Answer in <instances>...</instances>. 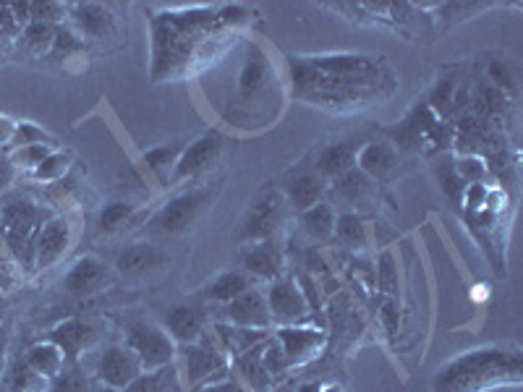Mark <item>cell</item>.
I'll list each match as a JSON object with an SVG mask.
<instances>
[{
    "label": "cell",
    "mask_w": 523,
    "mask_h": 392,
    "mask_svg": "<svg viewBox=\"0 0 523 392\" xmlns=\"http://www.w3.org/2000/svg\"><path fill=\"white\" fill-rule=\"evenodd\" d=\"M29 144H53V136L45 129H40L37 123L32 121H16V131L8 142L6 152H14L19 147H29Z\"/></svg>",
    "instance_id": "37"
},
{
    "label": "cell",
    "mask_w": 523,
    "mask_h": 392,
    "mask_svg": "<svg viewBox=\"0 0 523 392\" xmlns=\"http://www.w3.org/2000/svg\"><path fill=\"white\" fill-rule=\"evenodd\" d=\"M262 366H265L267 374H270L272 379L280 377V374L291 369V366H288L286 353H283V348H280L275 338H272V343H267L265 348H262Z\"/></svg>",
    "instance_id": "40"
},
{
    "label": "cell",
    "mask_w": 523,
    "mask_h": 392,
    "mask_svg": "<svg viewBox=\"0 0 523 392\" xmlns=\"http://www.w3.org/2000/svg\"><path fill=\"white\" fill-rule=\"evenodd\" d=\"M293 95L327 113H359L382 105L398 76L382 55L330 53L291 58Z\"/></svg>",
    "instance_id": "2"
},
{
    "label": "cell",
    "mask_w": 523,
    "mask_h": 392,
    "mask_svg": "<svg viewBox=\"0 0 523 392\" xmlns=\"http://www.w3.org/2000/svg\"><path fill=\"white\" fill-rule=\"evenodd\" d=\"M3 311H6V301L0 298V319H3Z\"/></svg>",
    "instance_id": "54"
},
{
    "label": "cell",
    "mask_w": 523,
    "mask_h": 392,
    "mask_svg": "<svg viewBox=\"0 0 523 392\" xmlns=\"http://www.w3.org/2000/svg\"><path fill=\"white\" fill-rule=\"evenodd\" d=\"M359 142H333L325 144V147L314 155V173L322 178V181H335L338 176H343L346 170L356 168V155H359Z\"/></svg>",
    "instance_id": "21"
},
{
    "label": "cell",
    "mask_w": 523,
    "mask_h": 392,
    "mask_svg": "<svg viewBox=\"0 0 523 392\" xmlns=\"http://www.w3.org/2000/svg\"><path fill=\"white\" fill-rule=\"evenodd\" d=\"M254 11L246 6L165 8L152 16V82H178L199 74L231 50L238 34L252 27Z\"/></svg>",
    "instance_id": "1"
},
{
    "label": "cell",
    "mask_w": 523,
    "mask_h": 392,
    "mask_svg": "<svg viewBox=\"0 0 523 392\" xmlns=\"http://www.w3.org/2000/svg\"><path fill=\"white\" fill-rule=\"evenodd\" d=\"M207 319H210V311L202 301L176 304L165 314V332L173 338V343H199L207 335Z\"/></svg>",
    "instance_id": "14"
},
{
    "label": "cell",
    "mask_w": 523,
    "mask_h": 392,
    "mask_svg": "<svg viewBox=\"0 0 523 392\" xmlns=\"http://www.w3.org/2000/svg\"><path fill=\"white\" fill-rule=\"evenodd\" d=\"M252 288V280L249 275L241 270H228L220 272L218 278H212L210 283L204 285L202 293H199V301L202 304H231L233 298H238L241 293H246Z\"/></svg>",
    "instance_id": "25"
},
{
    "label": "cell",
    "mask_w": 523,
    "mask_h": 392,
    "mask_svg": "<svg viewBox=\"0 0 523 392\" xmlns=\"http://www.w3.org/2000/svg\"><path fill=\"white\" fill-rule=\"evenodd\" d=\"M286 199L278 191H262L257 196V202L252 204L249 215L244 217V223L238 228V241L241 244H259V241H270L278 233L283 217H286Z\"/></svg>",
    "instance_id": "7"
},
{
    "label": "cell",
    "mask_w": 523,
    "mask_h": 392,
    "mask_svg": "<svg viewBox=\"0 0 523 392\" xmlns=\"http://www.w3.org/2000/svg\"><path fill=\"white\" fill-rule=\"evenodd\" d=\"M55 29L58 27L45 24V21H32L16 37V48L27 53L29 58H48L55 42Z\"/></svg>",
    "instance_id": "27"
},
{
    "label": "cell",
    "mask_w": 523,
    "mask_h": 392,
    "mask_svg": "<svg viewBox=\"0 0 523 392\" xmlns=\"http://www.w3.org/2000/svg\"><path fill=\"white\" fill-rule=\"evenodd\" d=\"M50 152H53V144H29V147L14 149V152H11L8 157H11V163H14L16 170L24 168L32 173V170L37 168V165H40L42 160L50 155Z\"/></svg>",
    "instance_id": "39"
},
{
    "label": "cell",
    "mask_w": 523,
    "mask_h": 392,
    "mask_svg": "<svg viewBox=\"0 0 523 392\" xmlns=\"http://www.w3.org/2000/svg\"><path fill=\"white\" fill-rule=\"evenodd\" d=\"M50 340L61 348L68 364H76L79 356L97 343V330L84 319L74 317L61 322V325H55L53 332H50Z\"/></svg>",
    "instance_id": "18"
},
{
    "label": "cell",
    "mask_w": 523,
    "mask_h": 392,
    "mask_svg": "<svg viewBox=\"0 0 523 392\" xmlns=\"http://www.w3.org/2000/svg\"><path fill=\"white\" fill-rule=\"evenodd\" d=\"M327 194H330L333 207H348L346 212H351V207H361V204L372 202L374 194H377V183L367 173H361L359 168H351L343 176L335 178V181H330Z\"/></svg>",
    "instance_id": "17"
},
{
    "label": "cell",
    "mask_w": 523,
    "mask_h": 392,
    "mask_svg": "<svg viewBox=\"0 0 523 392\" xmlns=\"http://www.w3.org/2000/svg\"><path fill=\"white\" fill-rule=\"evenodd\" d=\"M395 319H398V317H395V304H393V301H388V304H385V325H388L390 335L395 332Z\"/></svg>",
    "instance_id": "50"
},
{
    "label": "cell",
    "mask_w": 523,
    "mask_h": 392,
    "mask_svg": "<svg viewBox=\"0 0 523 392\" xmlns=\"http://www.w3.org/2000/svg\"><path fill=\"white\" fill-rule=\"evenodd\" d=\"M435 113L427 108V105H422V108H416L414 113L408 115L406 121L401 123V126H395L393 129V136H395V144L401 142V147H419V144L427 139L429 129L435 126Z\"/></svg>",
    "instance_id": "29"
},
{
    "label": "cell",
    "mask_w": 523,
    "mask_h": 392,
    "mask_svg": "<svg viewBox=\"0 0 523 392\" xmlns=\"http://www.w3.org/2000/svg\"><path fill=\"white\" fill-rule=\"evenodd\" d=\"M322 392H343V387H338V385H330V387H322Z\"/></svg>",
    "instance_id": "53"
},
{
    "label": "cell",
    "mask_w": 523,
    "mask_h": 392,
    "mask_svg": "<svg viewBox=\"0 0 523 392\" xmlns=\"http://www.w3.org/2000/svg\"><path fill=\"white\" fill-rule=\"evenodd\" d=\"M301 230L314 241H330L335 233V207L327 199L299 215Z\"/></svg>",
    "instance_id": "28"
},
{
    "label": "cell",
    "mask_w": 523,
    "mask_h": 392,
    "mask_svg": "<svg viewBox=\"0 0 523 392\" xmlns=\"http://www.w3.org/2000/svg\"><path fill=\"white\" fill-rule=\"evenodd\" d=\"M66 19L68 27L74 29L82 42H108L118 34L116 14L100 3H74V6H68Z\"/></svg>",
    "instance_id": "11"
},
{
    "label": "cell",
    "mask_w": 523,
    "mask_h": 392,
    "mask_svg": "<svg viewBox=\"0 0 523 392\" xmlns=\"http://www.w3.org/2000/svg\"><path fill=\"white\" fill-rule=\"evenodd\" d=\"M299 392H322V385H317V382H309V385H301Z\"/></svg>",
    "instance_id": "52"
},
{
    "label": "cell",
    "mask_w": 523,
    "mask_h": 392,
    "mask_svg": "<svg viewBox=\"0 0 523 392\" xmlns=\"http://www.w3.org/2000/svg\"><path fill=\"white\" fill-rule=\"evenodd\" d=\"M168 262V254H163L157 246L131 244L123 251H118L116 270L121 272V275H126V278H136V275H144V272L160 270V267H165Z\"/></svg>",
    "instance_id": "23"
},
{
    "label": "cell",
    "mask_w": 523,
    "mask_h": 392,
    "mask_svg": "<svg viewBox=\"0 0 523 392\" xmlns=\"http://www.w3.org/2000/svg\"><path fill=\"white\" fill-rule=\"evenodd\" d=\"M202 392H246L244 387L238 385V382H231V379H225V382H210V387Z\"/></svg>",
    "instance_id": "49"
},
{
    "label": "cell",
    "mask_w": 523,
    "mask_h": 392,
    "mask_svg": "<svg viewBox=\"0 0 523 392\" xmlns=\"http://www.w3.org/2000/svg\"><path fill=\"white\" fill-rule=\"evenodd\" d=\"M50 387H53V392H89V382L82 369H63L50 382Z\"/></svg>",
    "instance_id": "41"
},
{
    "label": "cell",
    "mask_w": 523,
    "mask_h": 392,
    "mask_svg": "<svg viewBox=\"0 0 523 392\" xmlns=\"http://www.w3.org/2000/svg\"><path fill=\"white\" fill-rule=\"evenodd\" d=\"M53 212L42 207L24 191H11L0 196V238L8 246L11 257L27 272L34 270V251L42 225L48 223Z\"/></svg>",
    "instance_id": "4"
},
{
    "label": "cell",
    "mask_w": 523,
    "mask_h": 392,
    "mask_svg": "<svg viewBox=\"0 0 523 392\" xmlns=\"http://www.w3.org/2000/svg\"><path fill=\"white\" fill-rule=\"evenodd\" d=\"M262 348L265 345H254L252 351L236 356V369L252 385L254 392H267L272 385V377L267 374L265 366H262Z\"/></svg>",
    "instance_id": "30"
},
{
    "label": "cell",
    "mask_w": 523,
    "mask_h": 392,
    "mask_svg": "<svg viewBox=\"0 0 523 392\" xmlns=\"http://www.w3.org/2000/svg\"><path fill=\"white\" fill-rule=\"evenodd\" d=\"M456 173H458V178L466 183V186H469V183H482V178L487 176V165H484L482 157L469 155V157H463V160H458Z\"/></svg>",
    "instance_id": "42"
},
{
    "label": "cell",
    "mask_w": 523,
    "mask_h": 392,
    "mask_svg": "<svg viewBox=\"0 0 523 392\" xmlns=\"http://www.w3.org/2000/svg\"><path fill=\"white\" fill-rule=\"evenodd\" d=\"M71 246V225L66 217L53 215L48 223L42 225L40 238H37V251H34V270L45 272L66 257Z\"/></svg>",
    "instance_id": "15"
},
{
    "label": "cell",
    "mask_w": 523,
    "mask_h": 392,
    "mask_svg": "<svg viewBox=\"0 0 523 392\" xmlns=\"http://www.w3.org/2000/svg\"><path fill=\"white\" fill-rule=\"evenodd\" d=\"M24 359H27V364L32 366L34 372L40 374L42 379H48V382H53V379L58 377V374H61L63 369L68 366L66 356H63V351L53 343V340H45V343H34L32 348L24 353Z\"/></svg>",
    "instance_id": "26"
},
{
    "label": "cell",
    "mask_w": 523,
    "mask_h": 392,
    "mask_svg": "<svg viewBox=\"0 0 523 392\" xmlns=\"http://www.w3.org/2000/svg\"><path fill=\"white\" fill-rule=\"evenodd\" d=\"M123 392H178L173 364L163 366L157 372H144L142 377H136Z\"/></svg>",
    "instance_id": "34"
},
{
    "label": "cell",
    "mask_w": 523,
    "mask_h": 392,
    "mask_svg": "<svg viewBox=\"0 0 523 392\" xmlns=\"http://www.w3.org/2000/svg\"><path fill=\"white\" fill-rule=\"evenodd\" d=\"M220 322L233 327H244V330H259L265 332L267 327H272L270 309H267L265 293L257 288H249L246 293H241L238 298H233L231 304H225L218 314Z\"/></svg>",
    "instance_id": "13"
},
{
    "label": "cell",
    "mask_w": 523,
    "mask_h": 392,
    "mask_svg": "<svg viewBox=\"0 0 523 392\" xmlns=\"http://www.w3.org/2000/svg\"><path fill=\"white\" fill-rule=\"evenodd\" d=\"M437 163H442L440 168H437V178H440V183H442V191H445V196H448L450 202L461 204L463 191H466V183L458 178L456 163H450V160H445V157L437 160Z\"/></svg>",
    "instance_id": "38"
},
{
    "label": "cell",
    "mask_w": 523,
    "mask_h": 392,
    "mask_svg": "<svg viewBox=\"0 0 523 392\" xmlns=\"http://www.w3.org/2000/svg\"><path fill=\"white\" fill-rule=\"evenodd\" d=\"M184 142H170V144H157V147L144 152V165L155 173L160 181H170L173 168H176L178 157L184 152Z\"/></svg>",
    "instance_id": "31"
},
{
    "label": "cell",
    "mask_w": 523,
    "mask_h": 392,
    "mask_svg": "<svg viewBox=\"0 0 523 392\" xmlns=\"http://www.w3.org/2000/svg\"><path fill=\"white\" fill-rule=\"evenodd\" d=\"M8 387L14 392H42L48 387V379H42L40 374L34 372L32 366L27 364L24 356L11 364V372H8Z\"/></svg>",
    "instance_id": "35"
},
{
    "label": "cell",
    "mask_w": 523,
    "mask_h": 392,
    "mask_svg": "<svg viewBox=\"0 0 523 392\" xmlns=\"http://www.w3.org/2000/svg\"><path fill=\"white\" fill-rule=\"evenodd\" d=\"M280 194L286 199V204L291 210L306 212L314 204H320L327 194V183L322 181L314 170H301L293 178H288L283 186H280Z\"/></svg>",
    "instance_id": "19"
},
{
    "label": "cell",
    "mask_w": 523,
    "mask_h": 392,
    "mask_svg": "<svg viewBox=\"0 0 523 392\" xmlns=\"http://www.w3.org/2000/svg\"><path fill=\"white\" fill-rule=\"evenodd\" d=\"M333 238H338L343 246L359 249L367 244V230H364V217L356 212H340L335 215V233Z\"/></svg>",
    "instance_id": "32"
},
{
    "label": "cell",
    "mask_w": 523,
    "mask_h": 392,
    "mask_svg": "<svg viewBox=\"0 0 523 392\" xmlns=\"http://www.w3.org/2000/svg\"><path fill=\"white\" fill-rule=\"evenodd\" d=\"M123 338L131 351L139 356L144 372H157L163 366L173 364L176 359V343L165 327L155 325L147 317H129L123 322Z\"/></svg>",
    "instance_id": "5"
},
{
    "label": "cell",
    "mask_w": 523,
    "mask_h": 392,
    "mask_svg": "<svg viewBox=\"0 0 523 392\" xmlns=\"http://www.w3.org/2000/svg\"><path fill=\"white\" fill-rule=\"evenodd\" d=\"M275 340L286 353L288 366H306L320 356V351L327 343V332L322 327H306V325H291L278 327L275 330Z\"/></svg>",
    "instance_id": "12"
},
{
    "label": "cell",
    "mask_w": 523,
    "mask_h": 392,
    "mask_svg": "<svg viewBox=\"0 0 523 392\" xmlns=\"http://www.w3.org/2000/svg\"><path fill=\"white\" fill-rule=\"evenodd\" d=\"M142 374V361H139V356L126 343H113L108 348H102L95 356V364H92V377L100 385L118 392L126 390Z\"/></svg>",
    "instance_id": "8"
},
{
    "label": "cell",
    "mask_w": 523,
    "mask_h": 392,
    "mask_svg": "<svg viewBox=\"0 0 523 392\" xmlns=\"http://www.w3.org/2000/svg\"><path fill=\"white\" fill-rule=\"evenodd\" d=\"M210 204V189H191L173 196L152 215L147 230L155 236H178L197 223V217Z\"/></svg>",
    "instance_id": "6"
},
{
    "label": "cell",
    "mask_w": 523,
    "mask_h": 392,
    "mask_svg": "<svg viewBox=\"0 0 523 392\" xmlns=\"http://www.w3.org/2000/svg\"><path fill=\"white\" fill-rule=\"evenodd\" d=\"M492 79V84H495V89H500V92H513V87H516V82H513V74H510V68L505 66L503 61H492L490 63V74H487Z\"/></svg>",
    "instance_id": "44"
},
{
    "label": "cell",
    "mask_w": 523,
    "mask_h": 392,
    "mask_svg": "<svg viewBox=\"0 0 523 392\" xmlns=\"http://www.w3.org/2000/svg\"><path fill=\"white\" fill-rule=\"evenodd\" d=\"M181 359L189 369V379L199 385L202 379H210L212 372H225V356L215 348H207L204 340L191 345H181Z\"/></svg>",
    "instance_id": "24"
},
{
    "label": "cell",
    "mask_w": 523,
    "mask_h": 392,
    "mask_svg": "<svg viewBox=\"0 0 523 392\" xmlns=\"http://www.w3.org/2000/svg\"><path fill=\"white\" fill-rule=\"evenodd\" d=\"M66 16L68 6H61V3H32V21H45V24L61 27Z\"/></svg>",
    "instance_id": "43"
},
{
    "label": "cell",
    "mask_w": 523,
    "mask_h": 392,
    "mask_svg": "<svg viewBox=\"0 0 523 392\" xmlns=\"http://www.w3.org/2000/svg\"><path fill=\"white\" fill-rule=\"evenodd\" d=\"M220 155H223V134L218 131H207V134L197 136L194 142H189L178 157L176 168H173V176L170 183H181L191 181V178H199L202 173L218 163Z\"/></svg>",
    "instance_id": "10"
},
{
    "label": "cell",
    "mask_w": 523,
    "mask_h": 392,
    "mask_svg": "<svg viewBox=\"0 0 523 392\" xmlns=\"http://www.w3.org/2000/svg\"><path fill=\"white\" fill-rule=\"evenodd\" d=\"M523 382V353L516 343L479 345L445 361L432 379V392H490Z\"/></svg>",
    "instance_id": "3"
},
{
    "label": "cell",
    "mask_w": 523,
    "mask_h": 392,
    "mask_svg": "<svg viewBox=\"0 0 523 392\" xmlns=\"http://www.w3.org/2000/svg\"><path fill=\"white\" fill-rule=\"evenodd\" d=\"M0 32L6 34V37H11L14 42L21 34V27H19V21H16L11 3H0Z\"/></svg>",
    "instance_id": "45"
},
{
    "label": "cell",
    "mask_w": 523,
    "mask_h": 392,
    "mask_svg": "<svg viewBox=\"0 0 523 392\" xmlns=\"http://www.w3.org/2000/svg\"><path fill=\"white\" fill-rule=\"evenodd\" d=\"M283 270V254L275 246V241H259V244L246 246L241 251V272L259 280H278Z\"/></svg>",
    "instance_id": "20"
},
{
    "label": "cell",
    "mask_w": 523,
    "mask_h": 392,
    "mask_svg": "<svg viewBox=\"0 0 523 392\" xmlns=\"http://www.w3.org/2000/svg\"><path fill=\"white\" fill-rule=\"evenodd\" d=\"M71 163H74L71 152H50V155L32 170V178L37 183L63 181V176L71 170Z\"/></svg>",
    "instance_id": "36"
},
{
    "label": "cell",
    "mask_w": 523,
    "mask_h": 392,
    "mask_svg": "<svg viewBox=\"0 0 523 392\" xmlns=\"http://www.w3.org/2000/svg\"><path fill=\"white\" fill-rule=\"evenodd\" d=\"M134 212H136L134 202H123V199H118V202H108L100 210V215H97V230L105 233V236H113V233H118L123 225L129 223L131 217H134Z\"/></svg>",
    "instance_id": "33"
},
{
    "label": "cell",
    "mask_w": 523,
    "mask_h": 392,
    "mask_svg": "<svg viewBox=\"0 0 523 392\" xmlns=\"http://www.w3.org/2000/svg\"><path fill=\"white\" fill-rule=\"evenodd\" d=\"M11 45H14V40L0 32V53H8V48H11Z\"/></svg>",
    "instance_id": "51"
},
{
    "label": "cell",
    "mask_w": 523,
    "mask_h": 392,
    "mask_svg": "<svg viewBox=\"0 0 523 392\" xmlns=\"http://www.w3.org/2000/svg\"><path fill=\"white\" fill-rule=\"evenodd\" d=\"M14 176H16V168H14V163H11V157L0 149V194L11 186Z\"/></svg>",
    "instance_id": "46"
},
{
    "label": "cell",
    "mask_w": 523,
    "mask_h": 392,
    "mask_svg": "<svg viewBox=\"0 0 523 392\" xmlns=\"http://www.w3.org/2000/svg\"><path fill=\"white\" fill-rule=\"evenodd\" d=\"M265 298L272 322H278L280 327L304 325L306 319L312 317V309H309L304 288H299V283L293 278L272 280Z\"/></svg>",
    "instance_id": "9"
},
{
    "label": "cell",
    "mask_w": 523,
    "mask_h": 392,
    "mask_svg": "<svg viewBox=\"0 0 523 392\" xmlns=\"http://www.w3.org/2000/svg\"><path fill=\"white\" fill-rule=\"evenodd\" d=\"M8 343H11V325L3 322V325H0V379H3V374H6Z\"/></svg>",
    "instance_id": "47"
},
{
    "label": "cell",
    "mask_w": 523,
    "mask_h": 392,
    "mask_svg": "<svg viewBox=\"0 0 523 392\" xmlns=\"http://www.w3.org/2000/svg\"><path fill=\"white\" fill-rule=\"evenodd\" d=\"M16 131V121L14 118H8V115H0V149L6 152L8 142H11V136Z\"/></svg>",
    "instance_id": "48"
},
{
    "label": "cell",
    "mask_w": 523,
    "mask_h": 392,
    "mask_svg": "<svg viewBox=\"0 0 523 392\" xmlns=\"http://www.w3.org/2000/svg\"><path fill=\"white\" fill-rule=\"evenodd\" d=\"M105 285H110V270L108 264L100 262L97 257L76 259L74 267H68L61 280V288L68 296H92V293L102 291Z\"/></svg>",
    "instance_id": "16"
},
{
    "label": "cell",
    "mask_w": 523,
    "mask_h": 392,
    "mask_svg": "<svg viewBox=\"0 0 523 392\" xmlns=\"http://www.w3.org/2000/svg\"><path fill=\"white\" fill-rule=\"evenodd\" d=\"M356 163V168L374 183H385L398 168V147L393 142H369L359 149Z\"/></svg>",
    "instance_id": "22"
}]
</instances>
